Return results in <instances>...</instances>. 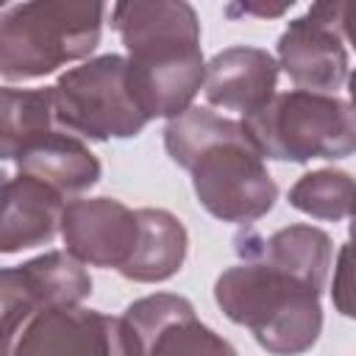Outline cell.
I'll return each instance as SVG.
<instances>
[{
	"label": "cell",
	"instance_id": "11",
	"mask_svg": "<svg viewBox=\"0 0 356 356\" xmlns=\"http://www.w3.org/2000/svg\"><path fill=\"white\" fill-rule=\"evenodd\" d=\"M92 295L86 267L67 250H47L0 270V312L8 306H75Z\"/></svg>",
	"mask_w": 356,
	"mask_h": 356
},
{
	"label": "cell",
	"instance_id": "5",
	"mask_svg": "<svg viewBox=\"0 0 356 356\" xmlns=\"http://www.w3.org/2000/svg\"><path fill=\"white\" fill-rule=\"evenodd\" d=\"M239 122L261 159L306 164L312 159H348L356 150L353 106L337 95L281 92Z\"/></svg>",
	"mask_w": 356,
	"mask_h": 356
},
{
	"label": "cell",
	"instance_id": "19",
	"mask_svg": "<svg viewBox=\"0 0 356 356\" xmlns=\"http://www.w3.org/2000/svg\"><path fill=\"white\" fill-rule=\"evenodd\" d=\"M348 245L339 250V267H337V275H339V281H334V303L339 306V312L345 314V317H350L353 312H350V303H348Z\"/></svg>",
	"mask_w": 356,
	"mask_h": 356
},
{
	"label": "cell",
	"instance_id": "8",
	"mask_svg": "<svg viewBox=\"0 0 356 356\" xmlns=\"http://www.w3.org/2000/svg\"><path fill=\"white\" fill-rule=\"evenodd\" d=\"M345 3H317L278 36V67L303 92L334 95L348 83Z\"/></svg>",
	"mask_w": 356,
	"mask_h": 356
},
{
	"label": "cell",
	"instance_id": "18",
	"mask_svg": "<svg viewBox=\"0 0 356 356\" xmlns=\"http://www.w3.org/2000/svg\"><path fill=\"white\" fill-rule=\"evenodd\" d=\"M289 206L314 220H348L353 211V178L345 170H314L289 189Z\"/></svg>",
	"mask_w": 356,
	"mask_h": 356
},
{
	"label": "cell",
	"instance_id": "3",
	"mask_svg": "<svg viewBox=\"0 0 356 356\" xmlns=\"http://www.w3.org/2000/svg\"><path fill=\"white\" fill-rule=\"evenodd\" d=\"M320 295L323 292L300 278L259 259H245L222 270L214 281V300L222 314L245 325L273 356H300L312 350L323 331Z\"/></svg>",
	"mask_w": 356,
	"mask_h": 356
},
{
	"label": "cell",
	"instance_id": "2",
	"mask_svg": "<svg viewBox=\"0 0 356 356\" xmlns=\"http://www.w3.org/2000/svg\"><path fill=\"white\" fill-rule=\"evenodd\" d=\"M111 28L128 50V78L142 114H184L206 75L195 8L184 0H128L111 8Z\"/></svg>",
	"mask_w": 356,
	"mask_h": 356
},
{
	"label": "cell",
	"instance_id": "4",
	"mask_svg": "<svg viewBox=\"0 0 356 356\" xmlns=\"http://www.w3.org/2000/svg\"><path fill=\"white\" fill-rule=\"evenodd\" d=\"M106 6L97 0H33L0 14V78L33 81L100 44Z\"/></svg>",
	"mask_w": 356,
	"mask_h": 356
},
{
	"label": "cell",
	"instance_id": "10",
	"mask_svg": "<svg viewBox=\"0 0 356 356\" xmlns=\"http://www.w3.org/2000/svg\"><path fill=\"white\" fill-rule=\"evenodd\" d=\"M61 239L67 253L81 264L120 270L139 239L136 211L114 197L67 200L61 211Z\"/></svg>",
	"mask_w": 356,
	"mask_h": 356
},
{
	"label": "cell",
	"instance_id": "17",
	"mask_svg": "<svg viewBox=\"0 0 356 356\" xmlns=\"http://www.w3.org/2000/svg\"><path fill=\"white\" fill-rule=\"evenodd\" d=\"M56 128L53 86H0V161L17 159L36 136Z\"/></svg>",
	"mask_w": 356,
	"mask_h": 356
},
{
	"label": "cell",
	"instance_id": "15",
	"mask_svg": "<svg viewBox=\"0 0 356 356\" xmlns=\"http://www.w3.org/2000/svg\"><path fill=\"white\" fill-rule=\"evenodd\" d=\"M17 170L56 189L61 197L81 195L100 181L97 156L72 134L53 128L36 136L17 159Z\"/></svg>",
	"mask_w": 356,
	"mask_h": 356
},
{
	"label": "cell",
	"instance_id": "1",
	"mask_svg": "<svg viewBox=\"0 0 356 356\" xmlns=\"http://www.w3.org/2000/svg\"><path fill=\"white\" fill-rule=\"evenodd\" d=\"M164 147L192 175L197 203L222 222L250 225L278 200V186L264 159L236 120L189 106L184 114L167 120Z\"/></svg>",
	"mask_w": 356,
	"mask_h": 356
},
{
	"label": "cell",
	"instance_id": "16",
	"mask_svg": "<svg viewBox=\"0 0 356 356\" xmlns=\"http://www.w3.org/2000/svg\"><path fill=\"white\" fill-rule=\"evenodd\" d=\"M136 222L139 239L125 267H120V275L136 284H159L172 278L184 267L189 248L184 222L167 209H136Z\"/></svg>",
	"mask_w": 356,
	"mask_h": 356
},
{
	"label": "cell",
	"instance_id": "13",
	"mask_svg": "<svg viewBox=\"0 0 356 356\" xmlns=\"http://www.w3.org/2000/svg\"><path fill=\"white\" fill-rule=\"evenodd\" d=\"M0 178V253L50 245L61 231L64 197L22 172Z\"/></svg>",
	"mask_w": 356,
	"mask_h": 356
},
{
	"label": "cell",
	"instance_id": "12",
	"mask_svg": "<svg viewBox=\"0 0 356 356\" xmlns=\"http://www.w3.org/2000/svg\"><path fill=\"white\" fill-rule=\"evenodd\" d=\"M275 83L278 61L261 47L236 44L220 50L206 64L203 95L211 106L248 117L275 95Z\"/></svg>",
	"mask_w": 356,
	"mask_h": 356
},
{
	"label": "cell",
	"instance_id": "7",
	"mask_svg": "<svg viewBox=\"0 0 356 356\" xmlns=\"http://www.w3.org/2000/svg\"><path fill=\"white\" fill-rule=\"evenodd\" d=\"M53 111L56 128L92 142L131 139L150 122L134 97L128 61L117 53L89 58L58 75Z\"/></svg>",
	"mask_w": 356,
	"mask_h": 356
},
{
	"label": "cell",
	"instance_id": "6",
	"mask_svg": "<svg viewBox=\"0 0 356 356\" xmlns=\"http://www.w3.org/2000/svg\"><path fill=\"white\" fill-rule=\"evenodd\" d=\"M0 356H142L125 317L75 306H8L0 312Z\"/></svg>",
	"mask_w": 356,
	"mask_h": 356
},
{
	"label": "cell",
	"instance_id": "9",
	"mask_svg": "<svg viewBox=\"0 0 356 356\" xmlns=\"http://www.w3.org/2000/svg\"><path fill=\"white\" fill-rule=\"evenodd\" d=\"M142 356H236V348L197 320L195 306L184 295L156 292L125 309Z\"/></svg>",
	"mask_w": 356,
	"mask_h": 356
},
{
	"label": "cell",
	"instance_id": "14",
	"mask_svg": "<svg viewBox=\"0 0 356 356\" xmlns=\"http://www.w3.org/2000/svg\"><path fill=\"white\" fill-rule=\"evenodd\" d=\"M236 253L245 259H259L270 267H278V270L300 278L303 284L314 286L317 292H323L328 267H331V256H334V245L323 228L298 222V225L278 228L267 239L256 236V234H250L248 239L239 236Z\"/></svg>",
	"mask_w": 356,
	"mask_h": 356
}]
</instances>
